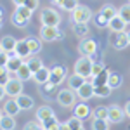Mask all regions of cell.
Wrapping results in <instances>:
<instances>
[{
	"label": "cell",
	"mask_w": 130,
	"mask_h": 130,
	"mask_svg": "<svg viewBox=\"0 0 130 130\" xmlns=\"http://www.w3.org/2000/svg\"><path fill=\"white\" fill-rule=\"evenodd\" d=\"M78 130H85V128H83V127H82V128H78Z\"/></svg>",
	"instance_id": "cell-54"
},
{
	"label": "cell",
	"mask_w": 130,
	"mask_h": 130,
	"mask_svg": "<svg viewBox=\"0 0 130 130\" xmlns=\"http://www.w3.org/2000/svg\"><path fill=\"white\" fill-rule=\"evenodd\" d=\"M59 130H71V128H70V125H68L66 121H62V123L59 125Z\"/></svg>",
	"instance_id": "cell-46"
},
{
	"label": "cell",
	"mask_w": 130,
	"mask_h": 130,
	"mask_svg": "<svg viewBox=\"0 0 130 130\" xmlns=\"http://www.w3.org/2000/svg\"><path fill=\"white\" fill-rule=\"evenodd\" d=\"M64 35L59 30V26H42L40 28V38L43 42H56L61 40Z\"/></svg>",
	"instance_id": "cell-5"
},
{
	"label": "cell",
	"mask_w": 130,
	"mask_h": 130,
	"mask_svg": "<svg viewBox=\"0 0 130 130\" xmlns=\"http://www.w3.org/2000/svg\"><path fill=\"white\" fill-rule=\"evenodd\" d=\"M73 31H75V35L76 37H80V38H87V35H89V23H75L73 24Z\"/></svg>",
	"instance_id": "cell-24"
},
{
	"label": "cell",
	"mask_w": 130,
	"mask_h": 130,
	"mask_svg": "<svg viewBox=\"0 0 130 130\" xmlns=\"http://www.w3.org/2000/svg\"><path fill=\"white\" fill-rule=\"evenodd\" d=\"M108 120H109V123H121L123 121V118L127 116L125 115V109H121V106H118V104H111V106H108Z\"/></svg>",
	"instance_id": "cell-8"
},
{
	"label": "cell",
	"mask_w": 130,
	"mask_h": 130,
	"mask_svg": "<svg viewBox=\"0 0 130 130\" xmlns=\"http://www.w3.org/2000/svg\"><path fill=\"white\" fill-rule=\"evenodd\" d=\"M111 87L106 83V85H94V97H101V99H104V97H109L111 95Z\"/></svg>",
	"instance_id": "cell-25"
},
{
	"label": "cell",
	"mask_w": 130,
	"mask_h": 130,
	"mask_svg": "<svg viewBox=\"0 0 130 130\" xmlns=\"http://www.w3.org/2000/svg\"><path fill=\"white\" fill-rule=\"evenodd\" d=\"M108 106H95L92 118H101V120H108Z\"/></svg>",
	"instance_id": "cell-35"
},
{
	"label": "cell",
	"mask_w": 130,
	"mask_h": 130,
	"mask_svg": "<svg viewBox=\"0 0 130 130\" xmlns=\"http://www.w3.org/2000/svg\"><path fill=\"white\" fill-rule=\"evenodd\" d=\"M40 87H42V94H43V95H49V94L56 89L57 85H54L52 82H47V83H43V85H40Z\"/></svg>",
	"instance_id": "cell-42"
},
{
	"label": "cell",
	"mask_w": 130,
	"mask_h": 130,
	"mask_svg": "<svg viewBox=\"0 0 130 130\" xmlns=\"http://www.w3.org/2000/svg\"><path fill=\"white\" fill-rule=\"evenodd\" d=\"M78 5H80V4H78V0H64L59 7H61L62 10H66V12H73V10L76 9Z\"/></svg>",
	"instance_id": "cell-36"
},
{
	"label": "cell",
	"mask_w": 130,
	"mask_h": 130,
	"mask_svg": "<svg viewBox=\"0 0 130 130\" xmlns=\"http://www.w3.org/2000/svg\"><path fill=\"white\" fill-rule=\"evenodd\" d=\"M40 23H42V26H59L61 14L52 7H43L40 12Z\"/></svg>",
	"instance_id": "cell-2"
},
{
	"label": "cell",
	"mask_w": 130,
	"mask_h": 130,
	"mask_svg": "<svg viewBox=\"0 0 130 130\" xmlns=\"http://www.w3.org/2000/svg\"><path fill=\"white\" fill-rule=\"evenodd\" d=\"M16 43H18V40L12 37V35H5L2 40H0V45H2V50L5 52V54H14L16 52Z\"/></svg>",
	"instance_id": "cell-13"
},
{
	"label": "cell",
	"mask_w": 130,
	"mask_h": 130,
	"mask_svg": "<svg viewBox=\"0 0 130 130\" xmlns=\"http://www.w3.org/2000/svg\"><path fill=\"white\" fill-rule=\"evenodd\" d=\"M99 14H102L108 21H111L115 16H118V9H116L115 5H111V4H104L99 9Z\"/></svg>",
	"instance_id": "cell-22"
},
{
	"label": "cell",
	"mask_w": 130,
	"mask_h": 130,
	"mask_svg": "<svg viewBox=\"0 0 130 130\" xmlns=\"http://www.w3.org/2000/svg\"><path fill=\"white\" fill-rule=\"evenodd\" d=\"M0 128L2 130H14L16 128V120H14V116H9V115L4 113V116H2V120H0Z\"/></svg>",
	"instance_id": "cell-26"
},
{
	"label": "cell",
	"mask_w": 130,
	"mask_h": 130,
	"mask_svg": "<svg viewBox=\"0 0 130 130\" xmlns=\"http://www.w3.org/2000/svg\"><path fill=\"white\" fill-rule=\"evenodd\" d=\"M118 16H120L127 24H130V2L128 4H123L120 9H118Z\"/></svg>",
	"instance_id": "cell-34"
},
{
	"label": "cell",
	"mask_w": 130,
	"mask_h": 130,
	"mask_svg": "<svg viewBox=\"0 0 130 130\" xmlns=\"http://www.w3.org/2000/svg\"><path fill=\"white\" fill-rule=\"evenodd\" d=\"M90 108H89V104L85 102V101H82V102H78V104H75L73 106V116H76V118H82V120H85V118H89L90 115Z\"/></svg>",
	"instance_id": "cell-11"
},
{
	"label": "cell",
	"mask_w": 130,
	"mask_h": 130,
	"mask_svg": "<svg viewBox=\"0 0 130 130\" xmlns=\"http://www.w3.org/2000/svg\"><path fill=\"white\" fill-rule=\"evenodd\" d=\"M16 54H18L19 57H23L24 61H26V59L31 56V50H30V45H28L26 38H21V40H18V43H16Z\"/></svg>",
	"instance_id": "cell-16"
},
{
	"label": "cell",
	"mask_w": 130,
	"mask_h": 130,
	"mask_svg": "<svg viewBox=\"0 0 130 130\" xmlns=\"http://www.w3.org/2000/svg\"><path fill=\"white\" fill-rule=\"evenodd\" d=\"M23 130H42V123L38 120H31V121H28V123L24 125Z\"/></svg>",
	"instance_id": "cell-41"
},
{
	"label": "cell",
	"mask_w": 130,
	"mask_h": 130,
	"mask_svg": "<svg viewBox=\"0 0 130 130\" xmlns=\"http://www.w3.org/2000/svg\"><path fill=\"white\" fill-rule=\"evenodd\" d=\"M92 130H109V120L92 118Z\"/></svg>",
	"instance_id": "cell-32"
},
{
	"label": "cell",
	"mask_w": 130,
	"mask_h": 130,
	"mask_svg": "<svg viewBox=\"0 0 130 130\" xmlns=\"http://www.w3.org/2000/svg\"><path fill=\"white\" fill-rule=\"evenodd\" d=\"M2 116H4V109H0V120H2Z\"/></svg>",
	"instance_id": "cell-53"
},
{
	"label": "cell",
	"mask_w": 130,
	"mask_h": 130,
	"mask_svg": "<svg viewBox=\"0 0 130 130\" xmlns=\"http://www.w3.org/2000/svg\"><path fill=\"white\" fill-rule=\"evenodd\" d=\"M14 14H16V16H19L21 19L30 21V19H31V16H33V10L28 9L26 5H18V7H16V10H14Z\"/></svg>",
	"instance_id": "cell-28"
},
{
	"label": "cell",
	"mask_w": 130,
	"mask_h": 130,
	"mask_svg": "<svg viewBox=\"0 0 130 130\" xmlns=\"http://www.w3.org/2000/svg\"><path fill=\"white\" fill-rule=\"evenodd\" d=\"M59 125H61V121L54 116V118H49V120H45V121H42V128L43 130H59Z\"/></svg>",
	"instance_id": "cell-31"
},
{
	"label": "cell",
	"mask_w": 130,
	"mask_h": 130,
	"mask_svg": "<svg viewBox=\"0 0 130 130\" xmlns=\"http://www.w3.org/2000/svg\"><path fill=\"white\" fill-rule=\"evenodd\" d=\"M42 130H43V128H42Z\"/></svg>",
	"instance_id": "cell-57"
},
{
	"label": "cell",
	"mask_w": 130,
	"mask_h": 130,
	"mask_svg": "<svg viewBox=\"0 0 130 130\" xmlns=\"http://www.w3.org/2000/svg\"><path fill=\"white\" fill-rule=\"evenodd\" d=\"M2 26H4V19L0 18V30H2Z\"/></svg>",
	"instance_id": "cell-52"
},
{
	"label": "cell",
	"mask_w": 130,
	"mask_h": 130,
	"mask_svg": "<svg viewBox=\"0 0 130 130\" xmlns=\"http://www.w3.org/2000/svg\"><path fill=\"white\" fill-rule=\"evenodd\" d=\"M83 82H85V78H83V76L76 75V73H73V75H70V76H68V87L76 92V90L83 85Z\"/></svg>",
	"instance_id": "cell-23"
},
{
	"label": "cell",
	"mask_w": 130,
	"mask_h": 130,
	"mask_svg": "<svg viewBox=\"0 0 130 130\" xmlns=\"http://www.w3.org/2000/svg\"><path fill=\"white\" fill-rule=\"evenodd\" d=\"M5 95H7V94H5V89H4V85H0V101L4 99Z\"/></svg>",
	"instance_id": "cell-48"
},
{
	"label": "cell",
	"mask_w": 130,
	"mask_h": 130,
	"mask_svg": "<svg viewBox=\"0 0 130 130\" xmlns=\"http://www.w3.org/2000/svg\"><path fill=\"white\" fill-rule=\"evenodd\" d=\"M78 50H80L82 56H94L95 50H97V43L92 40V38H83L78 45Z\"/></svg>",
	"instance_id": "cell-9"
},
{
	"label": "cell",
	"mask_w": 130,
	"mask_h": 130,
	"mask_svg": "<svg viewBox=\"0 0 130 130\" xmlns=\"http://www.w3.org/2000/svg\"><path fill=\"white\" fill-rule=\"evenodd\" d=\"M121 82H123V78H121V75H118V73H115V71H111L109 76H108V85H109L111 89H118L121 85Z\"/></svg>",
	"instance_id": "cell-30"
},
{
	"label": "cell",
	"mask_w": 130,
	"mask_h": 130,
	"mask_svg": "<svg viewBox=\"0 0 130 130\" xmlns=\"http://www.w3.org/2000/svg\"><path fill=\"white\" fill-rule=\"evenodd\" d=\"M12 2H14V4H16V7H18V5H24V2H26V0H12Z\"/></svg>",
	"instance_id": "cell-49"
},
{
	"label": "cell",
	"mask_w": 130,
	"mask_h": 130,
	"mask_svg": "<svg viewBox=\"0 0 130 130\" xmlns=\"http://www.w3.org/2000/svg\"><path fill=\"white\" fill-rule=\"evenodd\" d=\"M94 23H95V26H97V28H108V23H109V21L106 19L102 14L97 12V14L94 16Z\"/></svg>",
	"instance_id": "cell-39"
},
{
	"label": "cell",
	"mask_w": 130,
	"mask_h": 130,
	"mask_svg": "<svg viewBox=\"0 0 130 130\" xmlns=\"http://www.w3.org/2000/svg\"><path fill=\"white\" fill-rule=\"evenodd\" d=\"M23 64H24V59H23V57H19V56H18V54L14 52V54H10V56H9L7 70H9L10 73H16V71L19 70V68L23 66Z\"/></svg>",
	"instance_id": "cell-18"
},
{
	"label": "cell",
	"mask_w": 130,
	"mask_h": 130,
	"mask_svg": "<svg viewBox=\"0 0 130 130\" xmlns=\"http://www.w3.org/2000/svg\"><path fill=\"white\" fill-rule=\"evenodd\" d=\"M7 62H9V54H5L2 50L0 52V66H7Z\"/></svg>",
	"instance_id": "cell-45"
},
{
	"label": "cell",
	"mask_w": 130,
	"mask_h": 130,
	"mask_svg": "<svg viewBox=\"0 0 130 130\" xmlns=\"http://www.w3.org/2000/svg\"><path fill=\"white\" fill-rule=\"evenodd\" d=\"M35 116H37V120L42 123V121L49 120V118H54V116H56V113H54V109H52L50 106L43 104V106H40L38 109L35 111Z\"/></svg>",
	"instance_id": "cell-14"
},
{
	"label": "cell",
	"mask_w": 130,
	"mask_h": 130,
	"mask_svg": "<svg viewBox=\"0 0 130 130\" xmlns=\"http://www.w3.org/2000/svg\"><path fill=\"white\" fill-rule=\"evenodd\" d=\"M24 62L28 64V68H30L33 73H37V71H38L42 66H43V62H42V59L38 57V56H30V57L24 61Z\"/></svg>",
	"instance_id": "cell-27"
},
{
	"label": "cell",
	"mask_w": 130,
	"mask_h": 130,
	"mask_svg": "<svg viewBox=\"0 0 130 130\" xmlns=\"http://www.w3.org/2000/svg\"><path fill=\"white\" fill-rule=\"evenodd\" d=\"M50 2H52V4H56V5H61L64 0H50Z\"/></svg>",
	"instance_id": "cell-50"
},
{
	"label": "cell",
	"mask_w": 130,
	"mask_h": 130,
	"mask_svg": "<svg viewBox=\"0 0 130 130\" xmlns=\"http://www.w3.org/2000/svg\"><path fill=\"white\" fill-rule=\"evenodd\" d=\"M108 28H109L113 33H121V31H125V28H127V23L121 19L120 16H115V18L108 23Z\"/></svg>",
	"instance_id": "cell-19"
},
{
	"label": "cell",
	"mask_w": 130,
	"mask_h": 130,
	"mask_svg": "<svg viewBox=\"0 0 130 130\" xmlns=\"http://www.w3.org/2000/svg\"><path fill=\"white\" fill-rule=\"evenodd\" d=\"M16 101H18V104H19L21 111H28V109H33V108H35V101H33V97L26 95V94L18 95V97H16Z\"/></svg>",
	"instance_id": "cell-17"
},
{
	"label": "cell",
	"mask_w": 130,
	"mask_h": 130,
	"mask_svg": "<svg viewBox=\"0 0 130 130\" xmlns=\"http://www.w3.org/2000/svg\"><path fill=\"white\" fill-rule=\"evenodd\" d=\"M92 18H94L92 9L87 7V5H82V4L71 12V19H73V23H89Z\"/></svg>",
	"instance_id": "cell-4"
},
{
	"label": "cell",
	"mask_w": 130,
	"mask_h": 130,
	"mask_svg": "<svg viewBox=\"0 0 130 130\" xmlns=\"http://www.w3.org/2000/svg\"><path fill=\"white\" fill-rule=\"evenodd\" d=\"M10 23L16 26V28H24V26H28V23L30 21L26 19H21L19 16H16V14H12V18H10Z\"/></svg>",
	"instance_id": "cell-40"
},
{
	"label": "cell",
	"mask_w": 130,
	"mask_h": 130,
	"mask_svg": "<svg viewBox=\"0 0 130 130\" xmlns=\"http://www.w3.org/2000/svg\"><path fill=\"white\" fill-rule=\"evenodd\" d=\"M92 66H94V61H92V56H82L80 59L75 62V66H73V70L76 75H80L83 76L85 80L92 76Z\"/></svg>",
	"instance_id": "cell-1"
},
{
	"label": "cell",
	"mask_w": 130,
	"mask_h": 130,
	"mask_svg": "<svg viewBox=\"0 0 130 130\" xmlns=\"http://www.w3.org/2000/svg\"><path fill=\"white\" fill-rule=\"evenodd\" d=\"M10 71L7 70V66H0V85H5L10 80Z\"/></svg>",
	"instance_id": "cell-38"
},
{
	"label": "cell",
	"mask_w": 130,
	"mask_h": 130,
	"mask_svg": "<svg viewBox=\"0 0 130 130\" xmlns=\"http://www.w3.org/2000/svg\"><path fill=\"white\" fill-rule=\"evenodd\" d=\"M19 111H21V108H19V104H18V101H16V97L14 99H9L4 104V113L9 115V116H16Z\"/></svg>",
	"instance_id": "cell-20"
},
{
	"label": "cell",
	"mask_w": 130,
	"mask_h": 130,
	"mask_svg": "<svg viewBox=\"0 0 130 130\" xmlns=\"http://www.w3.org/2000/svg\"><path fill=\"white\" fill-rule=\"evenodd\" d=\"M111 45L115 50H123L127 49L130 45V40H128V33L127 31H121V33H113L111 37Z\"/></svg>",
	"instance_id": "cell-6"
},
{
	"label": "cell",
	"mask_w": 130,
	"mask_h": 130,
	"mask_svg": "<svg viewBox=\"0 0 130 130\" xmlns=\"http://www.w3.org/2000/svg\"><path fill=\"white\" fill-rule=\"evenodd\" d=\"M0 52H2V45H0Z\"/></svg>",
	"instance_id": "cell-56"
},
{
	"label": "cell",
	"mask_w": 130,
	"mask_h": 130,
	"mask_svg": "<svg viewBox=\"0 0 130 130\" xmlns=\"http://www.w3.org/2000/svg\"><path fill=\"white\" fill-rule=\"evenodd\" d=\"M26 42H28V45H30V50H31V54H38L42 50V38L38 40L37 37H28L26 38Z\"/></svg>",
	"instance_id": "cell-29"
},
{
	"label": "cell",
	"mask_w": 130,
	"mask_h": 130,
	"mask_svg": "<svg viewBox=\"0 0 130 130\" xmlns=\"http://www.w3.org/2000/svg\"><path fill=\"white\" fill-rule=\"evenodd\" d=\"M24 5H26L28 9H31L33 12H35V10L40 7V0H26V2H24Z\"/></svg>",
	"instance_id": "cell-43"
},
{
	"label": "cell",
	"mask_w": 130,
	"mask_h": 130,
	"mask_svg": "<svg viewBox=\"0 0 130 130\" xmlns=\"http://www.w3.org/2000/svg\"><path fill=\"white\" fill-rule=\"evenodd\" d=\"M109 73L111 71H108V70H104V71H101L99 75H95V76H92L94 78V85H106L108 83V76H109Z\"/></svg>",
	"instance_id": "cell-33"
},
{
	"label": "cell",
	"mask_w": 130,
	"mask_h": 130,
	"mask_svg": "<svg viewBox=\"0 0 130 130\" xmlns=\"http://www.w3.org/2000/svg\"><path fill=\"white\" fill-rule=\"evenodd\" d=\"M128 40H130V31H128Z\"/></svg>",
	"instance_id": "cell-55"
},
{
	"label": "cell",
	"mask_w": 130,
	"mask_h": 130,
	"mask_svg": "<svg viewBox=\"0 0 130 130\" xmlns=\"http://www.w3.org/2000/svg\"><path fill=\"white\" fill-rule=\"evenodd\" d=\"M66 78V68L64 66H54V68H50V82L54 83V85H59L61 82Z\"/></svg>",
	"instance_id": "cell-12"
},
{
	"label": "cell",
	"mask_w": 130,
	"mask_h": 130,
	"mask_svg": "<svg viewBox=\"0 0 130 130\" xmlns=\"http://www.w3.org/2000/svg\"><path fill=\"white\" fill-rule=\"evenodd\" d=\"M57 102H59V106L62 108H73L75 104H76V99H78V95H76V92L73 89H61L57 92Z\"/></svg>",
	"instance_id": "cell-3"
},
{
	"label": "cell",
	"mask_w": 130,
	"mask_h": 130,
	"mask_svg": "<svg viewBox=\"0 0 130 130\" xmlns=\"http://www.w3.org/2000/svg\"><path fill=\"white\" fill-rule=\"evenodd\" d=\"M76 95H78V99H80V101L92 99V97H94V83L85 80V82H83V85L76 90Z\"/></svg>",
	"instance_id": "cell-10"
},
{
	"label": "cell",
	"mask_w": 130,
	"mask_h": 130,
	"mask_svg": "<svg viewBox=\"0 0 130 130\" xmlns=\"http://www.w3.org/2000/svg\"><path fill=\"white\" fill-rule=\"evenodd\" d=\"M4 89H5V94L9 95V97H18L23 94V82L19 78H10L5 85H4Z\"/></svg>",
	"instance_id": "cell-7"
},
{
	"label": "cell",
	"mask_w": 130,
	"mask_h": 130,
	"mask_svg": "<svg viewBox=\"0 0 130 130\" xmlns=\"http://www.w3.org/2000/svg\"><path fill=\"white\" fill-rule=\"evenodd\" d=\"M0 18L4 19V9H2V7H0Z\"/></svg>",
	"instance_id": "cell-51"
},
{
	"label": "cell",
	"mask_w": 130,
	"mask_h": 130,
	"mask_svg": "<svg viewBox=\"0 0 130 130\" xmlns=\"http://www.w3.org/2000/svg\"><path fill=\"white\" fill-rule=\"evenodd\" d=\"M66 123L70 125L71 130H78V128L83 127V120H82V118H76V116H71L70 120H66Z\"/></svg>",
	"instance_id": "cell-37"
},
{
	"label": "cell",
	"mask_w": 130,
	"mask_h": 130,
	"mask_svg": "<svg viewBox=\"0 0 130 130\" xmlns=\"http://www.w3.org/2000/svg\"><path fill=\"white\" fill-rule=\"evenodd\" d=\"M14 75H16V78H19L21 82H28V80L33 78V71L28 68V64H26V62H24V64H23V66H21Z\"/></svg>",
	"instance_id": "cell-21"
},
{
	"label": "cell",
	"mask_w": 130,
	"mask_h": 130,
	"mask_svg": "<svg viewBox=\"0 0 130 130\" xmlns=\"http://www.w3.org/2000/svg\"><path fill=\"white\" fill-rule=\"evenodd\" d=\"M123 109H125V115H127V116L130 118V101L127 102V104H125V108H123Z\"/></svg>",
	"instance_id": "cell-47"
},
{
	"label": "cell",
	"mask_w": 130,
	"mask_h": 130,
	"mask_svg": "<svg viewBox=\"0 0 130 130\" xmlns=\"http://www.w3.org/2000/svg\"><path fill=\"white\" fill-rule=\"evenodd\" d=\"M104 64L102 62H94V66H92V76H95V75H99L101 71H104Z\"/></svg>",
	"instance_id": "cell-44"
},
{
	"label": "cell",
	"mask_w": 130,
	"mask_h": 130,
	"mask_svg": "<svg viewBox=\"0 0 130 130\" xmlns=\"http://www.w3.org/2000/svg\"><path fill=\"white\" fill-rule=\"evenodd\" d=\"M33 80H35V83H38V85H43V83L50 82V68L42 66L37 73H33Z\"/></svg>",
	"instance_id": "cell-15"
}]
</instances>
